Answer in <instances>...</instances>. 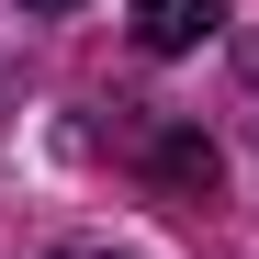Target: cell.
Segmentation results:
<instances>
[{
  "label": "cell",
  "instance_id": "cell-1",
  "mask_svg": "<svg viewBox=\"0 0 259 259\" xmlns=\"http://www.w3.org/2000/svg\"><path fill=\"white\" fill-rule=\"evenodd\" d=\"M124 23L147 57H192L203 34H226V0H124Z\"/></svg>",
  "mask_w": 259,
  "mask_h": 259
},
{
  "label": "cell",
  "instance_id": "cell-2",
  "mask_svg": "<svg viewBox=\"0 0 259 259\" xmlns=\"http://www.w3.org/2000/svg\"><path fill=\"white\" fill-rule=\"evenodd\" d=\"M147 169H158L169 192H192V203L214 192V147L203 136H169V124H147Z\"/></svg>",
  "mask_w": 259,
  "mask_h": 259
},
{
  "label": "cell",
  "instance_id": "cell-3",
  "mask_svg": "<svg viewBox=\"0 0 259 259\" xmlns=\"http://www.w3.org/2000/svg\"><path fill=\"white\" fill-rule=\"evenodd\" d=\"M237 113H248V136H259V46L237 57Z\"/></svg>",
  "mask_w": 259,
  "mask_h": 259
},
{
  "label": "cell",
  "instance_id": "cell-4",
  "mask_svg": "<svg viewBox=\"0 0 259 259\" xmlns=\"http://www.w3.org/2000/svg\"><path fill=\"white\" fill-rule=\"evenodd\" d=\"M23 12H79V0H23Z\"/></svg>",
  "mask_w": 259,
  "mask_h": 259
},
{
  "label": "cell",
  "instance_id": "cell-5",
  "mask_svg": "<svg viewBox=\"0 0 259 259\" xmlns=\"http://www.w3.org/2000/svg\"><path fill=\"white\" fill-rule=\"evenodd\" d=\"M57 259H113V248H57Z\"/></svg>",
  "mask_w": 259,
  "mask_h": 259
}]
</instances>
